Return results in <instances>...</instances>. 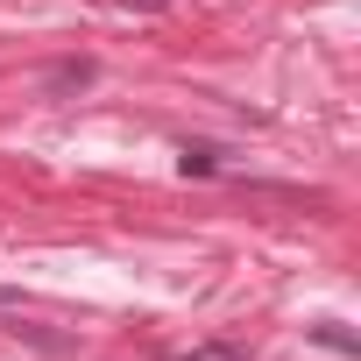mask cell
Instances as JSON below:
<instances>
[{"label": "cell", "mask_w": 361, "mask_h": 361, "mask_svg": "<svg viewBox=\"0 0 361 361\" xmlns=\"http://www.w3.org/2000/svg\"><path fill=\"white\" fill-rule=\"evenodd\" d=\"M92 78H99V64H92V57H64V64H50L43 92H85Z\"/></svg>", "instance_id": "6da1fadb"}, {"label": "cell", "mask_w": 361, "mask_h": 361, "mask_svg": "<svg viewBox=\"0 0 361 361\" xmlns=\"http://www.w3.org/2000/svg\"><path fill=\"white\" fill-rule=\"evenodd\" d=\"M177 170H185V177H220L227 163H220L213 142H185V149H177Z\"/></svg>", "instance_id": "7a4b0ae2"}, {"label": "cell", "mask_w": 361, "mask_h": 361, "mask_svg": "<svg viewBox=\"0 0 361 361\" xmlns=\"http://www.w3.org/2000/svg\"><path fill=\"white\" fill-rule=\"evenodd\" d=\"M177 361H248V347H241V340H206V347H192V354H177Z\"/></svg>", "instance_id": "3957f363"}, {"label": "cell", "mask_w": 361, "mask_h": 361, "mask_svg": "<svg viewBox=\"0 0 361 361\" xmlns=\"http://www.w3.org/2000/svg\"><path fill=\"white\" fill-rule=\"evenodd\" d=\"M312 340H319V347H333V354H354V333H340V326H333V319H326V326H319V333H312Z\"/></svg>", "instance_id": "277c9868"}, {"label": "cell", "mask_w": 361, "mask_h": 361, "mask_svg": "<svg viewBox=\"0 0 361 361\" xmlns=\"http://www.w3.org/2000/svg\"><path fill=\"white\" fill-rule=\"evenodd\" d=\"M128 8H170V0H128Z\"/></svg>", "instance_id": "5b68a950"}, {"label": "cell", "mask_w": 361, "mask_h": 361, "mask_svg": "<svg viewBox=\"0 0 361 361\" xmlns=\"http://www.w3.org/2000/svg\"><path fill=\"white\" fill-rule=\"evenodd\" d=\"M0 312H15V290H0Z\"/></svg>", "instance_id": "8992f818"}]
</instances>
